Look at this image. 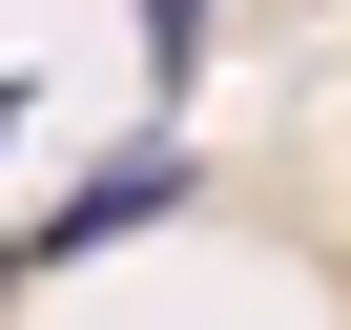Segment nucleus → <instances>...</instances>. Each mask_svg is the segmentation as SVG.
<instances>
[{
  "label": "nucleus",
  "mask_w": 351,
  "mask_h": 330,
  "mask_svg": "<svg viewBox=\"0 0 351 330\" xmlns=\"http://www.w3.org/2000/svg\"><path fill=\"white\" fill-rule=\"evenodd\" d=\"M165 207H186V144H145V165H104L83 207H42V227H21V268H42V248H124V227H165Z\"/></svg>",
  "instance_id": "nucleus-1"
},
{
  "label": "nucleus",
  "mask_w": 351,
  "mask_h": 330,
  "mask_svg": "<svg viewBox=\"0 0 351 330\" xmlns=\"http://www.w3.org/2000/svg\"><path fill=\"white\" fill-rule=\"evenodd\" d=\"M207 62V0H145V83H186Z\"/></svg>",
  "instance_id": "nucleus-2"
},
{
  "label": "nucleus",
  "mask_w": 351,
  "mask_h": 330,
  "mask_svg": "<svg viewBox=\"0 0 351 330\" xmlns=\"http://www.w3.org/2000/svg\"><path fill=\"white\" fill-rule=\"evenodd\" d=\"M0 268H21V248H0Z\"/></svg>",
  "instance_id": "nucleus-4"
},
{
  "label": "nucleus",
  "mask_w": 351,
  "mask_h": 330,
  "mask_svg": "<svg viewBox=\"0 0 351 330\" xmlns=\"http://www.w3.org/2000/svg\"><path fill=\"white\" fill-rule=\"evenodd\" d=\"M0 124H21V83H0Z\"/></svg>",
  "instance_id": "nucleus-3"
}]
</instances>
